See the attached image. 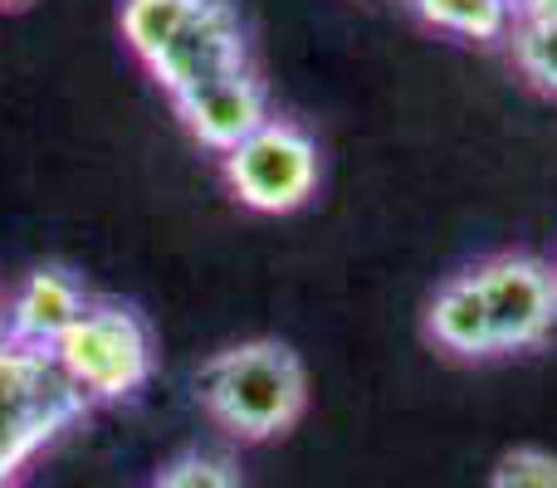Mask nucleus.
<instances>
[{"mask_svg": "<svg viewBox=\"0 0 557 488\" xmlns=\"http://www.w3.org/2000/svg\"><path fill=\"white\" fill-rule=\"evenodd\" d=\"M201 10H206V0H123L117 5V29H123L127 49L143 64H152Z\"/></svg>", "mask_w": 557, "mask_h": 488, "instance_id": "nucleus-10", "label": "nucleus"}, {"mask_svg": "<svg viewBox=\"0 0 557 488\" xmlns=\"http://www.w3.org/2000/svg\"><path fill=\"white\" fill-rule=\"evenodd\" d=\"M172 108L186 133L221 157L235 152L245 137H255L270 123V98H264V84L255 78V68H235L225 78H211V84L172 98Z\"/></svg>", "mask_w": 557, "mask_h": 488, "instance_id": "nucleus-7", "label": "nucleus"}, {"mask_svg": "<svg viewBox=\"0 0 557 488\" xmlns=\"http://www.w3.org/2000/svg\"><path fill=\"white\" fill-rule=\"evenodd\" d=\"M425 337L450 356H494L490 317H484L480 288H474L470 268L435 288L431 308H425Z\"/></svg>", "mask_w": 557, "mask_h": 488, "instance_id": "nucleus-9", "label": "nucleus"}, {"mask_svg": "<svg viewBox=\"0 0 557 488\" xmlns=\"http://www.w3.org/2000/svg\"><path fill=\"white\" fill-rule=\"evenodd\" d=\"M490 317L494 356L529 352L557 327V268L539 254H494L470 268Z\"/></svg>", "mask_w": 557, "mask_h": 488, "instance_id": "nucleus-5", "label": "nucleus"}, {"mask_svg": "<svg viewBox=\"0 0 557 488\" xmlns=\"http://www.w3.org/2000/svg\"><path fill=\"white\" fill-rule=\"evenodd\" d=\"M20 5H29V0H0V10H20Z\"/></svg>", "mask_w": 557, "mask_h": 488, "instance_id": "nucleus-16", "label": "nucleus"}, {"mask_svg": "<svg viewBox=\"0 0 557 488\" xmlns=\"http://www.w3.org/2000/svg\"><path fill=\"white\" fill-rule=\"evenodd\" d=\"M235 201L260 215H288L318 191V142L288 117H270L255 137L221 157Z\"/></svg>", "mask_w": 557, "mask_h": 488, "instance_id": "nucleus-4", "label": "nucleus"}, {"mask_svg": "<svg viewBox=\"0 0 557 488\" xmlns=\"http://www.w3.org/2000/svg\"><path fill=\"white\" fill-rule=\"evenodd\" d=\"M513 64L533 88L557 98V20L513 25Z\"/></svg>", "mask_w": 557, "mask_h": 488, "instance_id": "nucleus-12", "label": "nucleus"}, {"mask_svg": "<svg viewBox=\"0 0 557 488\" xmlns=\"http://www.w3.org/2000/svg\"><path fill=\"white\" fill-rule=\"evenodd\" d=\"M490 488H557V454L509 450L490 474Z\"/></svg>", "mask_w": 557, "mask_h": 488, "instance_id": "nucleus-14", "label": "nucleus"}, {"mask_svg": "<svg viewBox=\"0 0 557 488\" xmlns=\"http://www.w3.org/2000/svg\"><path fill=\"white\" fill-rule=\"evenodd\" d=\"M84 415L88 396L59 372L54 352L29 347L0 323V488Z\"/></svg>", "mask_w": 557, "mask_h": 488, "instance_id": "nucleus-2", "label": "nucleus"}, {"mask_svg": "<svg viewBox=\"0 0 557 488\" xmlns=\"http://www.w3.org/2000/svg\"><path fill=\"white\" fill-rule=\"evenodd\" d=\"M411 10L431 29H445V35H460V39H480V45L504 39L513 25V0H411Z\"/></svg>", "mask_w": 557, "mask_h": 488, "instance_id": "nucleus-11", "label": "nucleus"}, {"mask_svg": "<svg viewBox=\"0 0 557 488\" xmlns=\"http://www.w3.org/2000/svg\"><path fill=\"white\" fill-rule=\"evenodd\" d=\"M49 352L59 372L88 396V405L133 401L152 376V333L127 303H88Z\"/></svg>", "mask_w": 557, "mask_h": 488, "instance_id": "nucleus-3", "label": "nucleus"}, {"mask_svg": "<svg viewBox=\"0 0 557 488\" xmlns=\"http://www.w3.org/2000/svg\"><path fill=\"white\" fill-rule=\"evenodd\" d=\"M88 303H94V298L84 293V284H78L69 268H59V264L29 268V274L20 278V288L10 293L5 327L15 337H25L29 347H45L49 352V347L84 317Z\"/></svg>", "mask_w": 557, "mask_h": 488, "instance_id": "nucleus-8", "label": "nucleus"}, {"mask_svg": "<svg viewBox=\"0 0 557 488\" xmlns=\"http://www.w3.org/2000/svg\"><path fill=\"white\" fill-rule=\"evenodd\" d=\"M513 20H519V25H539V20H557V0H513Z\"/></svg>", "mask_w": 557, "mask_h": 488, "instance_id": "nucleus-15", "label": "nucleus"}, {"mask_svg": "<svg viewBox=\"0 0 557 488\" xmlns=\"http://www.w3.org/2000/svg\"><path fill=\"white\" fill-rule=\"evenodd\" d=\"M235 68H250L245 25L231 0H206V10L147 64V74L172 98H182V93H191V88L211 84V78L235 74Z\"/></svg>", "mask_w": 557, "mask_h": 488, "instance_id": "nucleus-6", "label": "nucleus"}, {"mask_svg": "<svg viewBox=\"0 0 557 488\" xmlns=\"http://www.w3.org/2000/svg\"><path fill=\"white\" fill-rule=\"evenodd\" d=\"M152 488H240V479H235L231 460L191 450V454H176V460L157 474Z\"/></svg>", "mask_w": 557, "mask_h": 488, "instance_id": "nucleus-13", "label": "nucleus"}, {"mask_svg": "<svg viewBox=\"0 0 557 488\" xmlns=\"http://www.w3.org/2000/svg\"><path fill=\"white\" fill-rule=\"evenodd\" d=\"M196 401L225 435L260 445L298 425L308 405V376L288 342L255 337L215 352L196 372Z\"/></svg>", "mask_w": 557, "mask_h": 488, "instance_id": "nucleus-1", "label": "nucleus"}]
</instances>
